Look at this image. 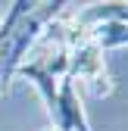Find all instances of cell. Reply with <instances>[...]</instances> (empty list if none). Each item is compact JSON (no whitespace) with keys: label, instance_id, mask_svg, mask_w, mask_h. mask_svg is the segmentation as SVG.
<instances>
[{"label":"cell","instance_id":"6da1fadb","mask_svg":"<svg viewBox=\"0 0 128 131\" xmlns=\"http://www.w3.org/2000/svg\"><path fill=\"white\" fill-rule=\"evenodd\" d=\"M69 78H81L94 88V94H109V75H106V62L103 53L94 47L88 38L78 41L69 50Z\"/></svg>","mask_w":128,"mask_h":131},{"label":"cell","instance_id":"7a4b0ae2","mask_svg":"<svg viewBox=\"0 0 128 131\" xmlns=\"http://www.w3.org/2000/svg\"><path fill=\"white\" fill-rule=\"evenodd\" d=\"M50 119H53V128H59V131H91L72 78H62L56 84V106H53Z\"/></svg>","mask_w":128,"mask_h":131},{"label":"cell","instance_id":"3957f363","mask_svg":"<svg viewBox=\"0 0 128 131\" xmlns=\"http://www.w3.org/2000/svg\"><path fill=\"white\" fill-rule=\"evenodd\" d=\"M88 41L97 47L100 53L103 50H113V47H128V13L88 28Z\"/></svg>","mask_w":128,"mask_h":131},{"label":"cell","instance_id":"277c9868","mask_svg":"<svg viewBox=\"0 0 128 131\" xmlns=\"http://www.w3.org/2000/svg\"><path fill=\"white\" fill-rule=\"evenodd\" d=\"M19 72H22V75H25V78H28L35 88H38V94H41V100H44L47 112L53 116V106H56V84H59V81H56L50 72H47V69H44V66H41L38 59L22 62V66H19Z\"/></svg>","mask_w":128,"mask_h":131},{"label":"cell","instance_id":"5b68a950","mask_svg":"<svg viewBox=\"0 0 128 131\" xmlns=\"http://www.w3.org/2000/svg\"><path fill=\"white\" fill-rule=\"evenodd\" d=\"M44 131H59V128H53V125H50V128H44Z\"/></svg>","mask_w":128,"mask_h":131},{"label":"cell","instance_id":"8992f818","mask_svg":"<svg viewBox=\"0 0 128 131\" xmlns=\"http://www.w3.org/2000/svg\"><path fill=\"white\" fill-rule=\"evenodd\" d=\"M0 22H3V13H0Z\"/></svg>","mask_w":128,"mask_h":131}]
</instances>
